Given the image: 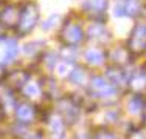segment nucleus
<instances>
[{
    "label": "nucleus",
    "mask_w": 146,
    "mask_h": 139,
    "mask_svg": "<svg viewBox=\"0 0 146 139\" xmlns=\"http://www.w3.org/2000/svg\"><path fill=\"white\" fill-rule=\"evenodd\" d=\"M37 19V11L34 6H27L25 9L22 11V14H20V26L23 28V31H28L30 28H33L34 22H36Z\"/></svg>",
    "instance_id": "nucleus-1"
}]
</instances>
